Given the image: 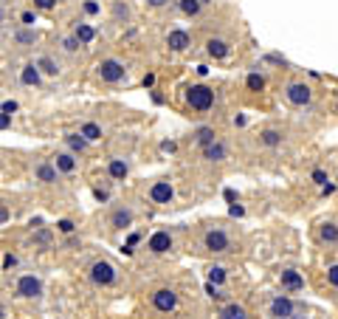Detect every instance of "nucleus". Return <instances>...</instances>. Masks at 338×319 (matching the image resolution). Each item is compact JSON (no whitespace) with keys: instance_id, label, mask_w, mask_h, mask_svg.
<instances>
[{"instance_id":"1","label":"nucleus","mask_w":338,"mask_h":319,"mask_svg":"<svg viewBox=\"0 0 338 319\" xmlns=\"http://www.w3.org/2000/svg\"><path fill=\"white\" fill-rule=\"evenodd\" d=\"M186 102L194 111H209L211 104H214V91L209 85H192L186 91Z\"/></svg>"},{"instance_id":"2","label":"nucleus","mask_w":338,"mask_h":319,"mask_svg":"<svg viewBox=\"0 0 338 319\" xmlns=\"http://www.w3.org/2000/svg\"><path fill=\"white\" fill-rule=\"evenodd\" d=\"M17 297H23V300H37V297L42 294V280L34 274H23L17 280Z\"/></svg>"},{"instance_id":"3","label":"nucleus","mask_w":338,"mask_h":319,"mask_svg":"<svg viewBox=\"0 0 338 319\" xmlns=\"http://www.w3.org/2000/svg\"><path fill=\"white\" fill-rule=\"evenodd\" d=\"M91 280L96 282V285H113L116 282L113 263H107V260H96V263L91 265Z\"/></svg>"},{"instance_id":"4","label":"nucleus","mask_w":338,"mask_h":319,"mask_svg":"<svg viewBox=\"0 0 338 319\" xmlns=\"http://www.w3.org/2000/svg\"><path fill=\"white\" fill-rule=\"evenodd\" d=\"M99 76L104 82H121L127 76V68L119 60H104V62H99Z\"/></svg>"},{"instance_id":"5","label":"nucleus","mask_w":338,"mask_h":319,"mask_svg":"<svg viewBox=\"0 0 338 319\" xmlns=\"http://www.w3.org/2000/svg\"><path fill=\"white\" fill-rule=\"evenodd\" d=\"M285 96H288L290 104H299V108H304V104H310V99H313V91H310L304 82H290L288 91H285Z\"/></svg>"},{"instance_id":"6","label":"nucleus","mask_w":338,"mask_h":319,"mask_svg":"<svg viewBox=\"0 0 338 319\" xmlns=\"http://www.w3.org/2000/svg\"><path fill=\"white\" fill-rule=\"evenodd\" d=\"M152 305H155L158 311H163V313L175 311L178 308V294L172 288H158L155 294H152Z\"/></svg>"},{"instance_id":"7","label":"nucleus","mask_w":338,"mask_h":319,"mask_svg":"<svg viewBox=\"0 0 338 319\" xmlns=\"http://www.w3.org/2000/svg\"><path fill=\"white\" fill-rule=\"evenodd\" d=\"M150 198L155 203H172V198H175V187H172V181H155L150 190Z\"/></svg>"},{"instance_id":"8","label":"nucleus","mask_w":338,"mask_h":319,"mask_svg":"<svg viewBox=\"0 0 338 319\" xmlns=\"http://www.w3.org/2000/svg\"><path fill=\"white\" fill-rule=\"evenodd\" d=\"M206 249H209V252H229L231 249L229 234H226L223 229H211V232L206 234Z\"/></svg>"},{"instance_id":"9","label":"nucleus","mask_w":338,"mask_h":319,"mask_svg":"<svg viewBox=\"0 0 338 319\" xmlns=\"http://www.w3.org/2000/svg\"><path fill=\"white\" fill-rule=\"evenodd\" d=\"M147 246H150V252L163 254V252H169V249H172V234H169V232H155Z\"/></svg>"},{"instance_id":"10","label":"nucleus","mask_w":338,"mask_h":319,"mask_svg":"<svg viewBox=\"0 0 338 319\" xmlns=\"http://www.w3.org/2000/svg\"><path fill=\"white\" fill-rule=\"evenodd\" d=\"M166 45L172 51H186L189 45H192V37H189L186 31L175 29V31H169V37H166Z\"/></svg>"},{"instance_id":"11","label":"nucleus","mask_w":338,"mask_h":319,"mask_svg":"<svg viewBox=\"0 0 338 319\" xmlns=\"http://www.w3.org/2000/svg\"><path fill=\"white\" fill-rule=\"evenodd\" d=\"M282 288L285 291H302L304 288V277L299 274V271H293V269L282 271Z\"/></svg>"},{"instance_id":"12","label":"nucleus","mask_w":338,"mask_h":319,"mask_svg":"<svg viewBox=\"0 0 338 319\" xmlns=\"http://www.w3.org/2000/svg\"><path fill=\"white\" fill-rule=\"evenodd\" d=\"M296 305L288 300V297H276V300L271 302V313L273 316H293Z\"/></svg>"},{"instance_id":"13","label":"nucleus","mask_w":338,"mask_h":319,"mask_svg":"<svg viewBox=\"0 0 338 319\" xmlns=\"http://www.w3.org/2000/svg\"><path fill=\"white\" fill-rule=\"evenodd\" d=\"M203 155H206L209 161H223V158H226V144L214 139L211 144H206V147H203Z\"/></svg>"},{"instance_id":"14","label":"nucleus","mask_w":338,"mask_h":319,"mask_svg":"<svg viewBox=\"0 0 338 319\" xmlns=\"http://www.w3.org/2000/svg\"><path fill=\"white\" fill-rule=\"evenodd\" d=\"M206 51H209L214 60H223L226 54H229V43L226 40H217V37H211L209 43H206Z\"/></svg>"},{"instance_id":"15","label":"nucleus","mask_w":338,"mask_h":319,"mask_svg":"<svg viewBox=\"0 0 338 319\" xmlns=\"http://www.w3.org/2000/svg\"><path fill=\"white\" fill-rule=\"evenodd\" d=\"M57 172H60V170H57V164H40V167H37V178H40L42 184H54Z\"/></svg>"},{"instance_id":"16","label":"nucleus","mask_w":338,"mask_h":319,"mask_svg":"<svg viewBox=\"0 0 338 319\" xmlns=\"http://www.w3.org/2000/svg\"><path fill=\"white\" fill-rule=\"evenodd\" d=\"M113 229H127L130 223H133V212L130 209H119V212H113Z\"/></svg>"},{"instance_id":"17","label":"nucleus","mask_w":338,"mask_h":319,"mask_svg":"<svg viewBox=\"0 0 338 319\" xmlns=\"http://www.w3.org/2000/svg\"><path fill=\"white\" fill-rule=\"evenodd\" d=\"M20 79H23V85H40V71H37L34 62H31V65H25L23 71H20Z\"/></svg>"},{"instance_id":"18","label":"nucleus","mask_w":338,"mask_h":319,"mask_svg":"<svg viewBox=\"0 0 338 319\" xmlns=\"http://www.w3.org/2000/svg\"><path fill=\"white\" fill-rule=\"evenodd\" d=\"M54 164H57V170H60V172H73V170H76V158H73L71 153H60Z\"/></svg>"},{"instance_id":"19","label":"nucleus","mask_w":338,"mask_h":319,"mask_svg":"<svg viewBox=\"0 0 338 319\" xmlns=\"http://www.w3.org/2000/svg\"><path fill=\"white\" fill-rule=\"evenodd\" d=\"M217 139V133H214V127H198L194 130V141H198L200 147H206V144H211V141Z\"/></svg>"},{"instance_id":"20","label":"nucleus","mask_w":338,"mask_h":319,"mask_svg":"<svg viewBox=\"0 0 338 319\" xmlns=\"http://www.w3.org/2000/svg\"><path fill=\"white\" fill-rule=\"evenodd\" d=\"M319 237L324 240V243H335V240H338V226H335V223H321Z\"/></svg>"},{"instance_id":"21","label":"nucleus","mask_w":338,"mask_h":319,"mask_svg":"<svg viewBox=\"0 0 338 319\" xmlns=\"http://www.w3.org/2000/svg\"><path fill=\"white\" fill-rule=\"evenodd\" d=\"M260 141L265 147H276V144H282V133H279V130H265V133L260 136Z\"/></svg>"},{"instance_id":"22","label":"nucleus","mask_w":338,"mask_h":319,"mask_svg":"<svg viewBox=\"0 0 338 319\" xmlns=\"http://www.w3.org/2000/svg\"><path fill=\"white\" fill-rule=\"evenodd\" d=\"M73 37L79 40V43H91L93 37H96V31L91 29V25H84V23H79L76 25V34H73Z\"/></svg>"},{"instance_id":"23","label":"nucleus","mask_w":338,"mask_h":319,"mask_svg":"<svg viewBox=\"0 0 338 319\" xmlns=\"http://www.w3.org/2000/svg\"><path fill=\"white\" fill-rule=\"evenodd\" d=\"M245 85H248V91L260 93V91H265V76H260V74H248Z\"/></svg>"},{"instance_id":"24","label":"nucleus","mask_w":338,"mask_h":319,"mask_svg":"<svg viewBox=\"0 0 338 319\" xmlns=\"http://www.w3.org/2000/svg\"><path fill=\"white\" fill-rule=\"evenodd\" d=\"M82 136H84L88 141H96V139H102V127H99V124H93V122H88V124L82 127Z\"/></svg>"},{"instance_id":"25","label":"nucleus","mask_w":338,"mask_h":319,"mask_svg":"<svg viewBox=\"0 0 338 319\" xmlns=\"http://www.w3.org/2000/svg\"><path fill=\"white\" fill-rule=\"evenodd\" d=\"M110 175L113 178H127V164L121 158H113L110 161Z\"/></svg>"},{"instance_id":"26","label":"nucleus","mask_w":338,"mask_h":319,"mask_svg":"<svg viewBox=\"0 0 338 319\" xmlns=\"http://www.w3.org/2000/svg\"><path fill=\"white\" fill-rule=\"evenodd\" d=\"M65 141H68V147H71V150H76V153H82V150H84V144H88V139H84L82 133H79V136H65Z\"/></svg>"},{"instance_id":"27","label":"nucleus","mask_w":338,"mask_h":319,"mask_svg":"<svg viewBox=\"0 0 338 319\" xmlns=\"http://www.w3.org/2000/svg\"><path fill=\"white\" fill-rule=\"evenodd\" d=\"M220 313H223V316H237V319L248 316V313H245V308H242V305H237V302H231V305H226V308H223V311H220Z\"/></svg>"},{"instance_id":"28","label":"nucleus","mask_w":338,"mask_h":319,"mask_svg":"<svg viewBox=\"0 0 338 319\" xmlns=\"http://www.w3.org/2000/svg\"><path fill=\"white\" fill-rule=\"evenodd\" d=\"M37 68H42V71H45V74H51V76L60 74V68H57V65H54V60H48V57H42V60L37 62Z\"/></svg>"},{"instance_id":"29","label":"nucleus","mask_w":338,"mask_h":319,"mask_svg":"<svg viewBox=\"0 0 338 319\" xmlns=\"http://www.w3.org/2000/svg\"><path fill=\"white\" fill-rule=\"evenodd\" d=\"M223 280H226V269H220V265H211V269H209V282L220 285Z\"/></svg>"},{"instance_id":"30","label":"nucleus","mask_w":338,"mask_h":319,"mask_svg":"<svg viewBox=\"0 0 338 319\" xmlns=\"http://www.w3.org/2000/svg\"><path fill=\"white\" fill-rule=\"evenodd\" d=\"M200 3H203V0H181L183 14H198L200 12Z\"/></svg>"},{"instance_id":"31","label":"nucleus","mask_w":338,"mask_h":319,"mask_svg":"<svg viewBox=\"0 0 338 319\" xmlns=\"http://www.w3.org/2000/svg\"><path fill=\"white\" fill-rule=\"evenodd\" d=\"M14 37H17V43H34V31H17V34H14Z\"/></svg>"},{"instance_id":"32","label":"nucleus","mask_w":338,"mask_h":319,"mask_svg":"<svg viewBox=\"0 0 338 319\" xmlns=\"http://www.w3.org/2000/svg\"><path fill=\"white\" fill-rule=\"evenodd\" d=\"M327 280H330V285L338 288V265H330V269H327Z\"/></svg>"},{"instance_id":"33","label":"nucleus","mask_w":338,"mask_h":319,"mask_svg":"<svg viewBox=\"0 0 338 319\" xmlns=\"http://www.w3.org/2000/svg\"><path fill=\"white\" fill-rule=\"evenodd\" d=\"M62 45H65V51H76V48H79V40H76V37H68Z\"/></svg>"},{"instance_id":"34","label":"nucleus","mask_w":338,"mask_h":319,"mask_svg":"<svg viewBox=\"0 0 338 319\" xmlns=\"http://www.w3.org/2000/svg\"><path fill=\"white\" fill-rule=\"evenodd\" d=\"M54 3H57V0H34L37 9H54Z\"/></svg>"},{"instance_id":"35","label":"nucleus","mask_w":338,"mask_h":319,"mask_svg":"<svg viewBox=\"0 0 338 319\" xmlns=\"http://www.w3.org/2000/svg\"><path fill=\"white\" fill-rule=\"evenodd\" d=\"M57 226H60V232H65V234H71V232H73V223H71V221H60Z\"/></svg>"},{"instance_id":"36","label":"nucleus","mask_w":338,"mask_h":319,"mask_svg":"<svg viewBox=\"0 0 338 319\" xmlns=\"http://www.w3.org/2000/svg\"><path fill=\"white\" fill-rule=\"evenodd\" d=\"M206 291H209V297H211V300H220V297H223L217 288H214V282H209V285H206Z\"/></svg>"},{"instance_id":"37","label":"nucleus","mask_w":338,"mask_h":319,"mask_svg":"<svg viewBox=\"0 0 338 319\" xmlns=\"http://www.w3.org/2000/svg\"><path fill=\"white\" fill-rule=\"evenodd\" d=\"M313 181H316V184H327V175H324L321 170H316V172H313Z\"/></svg>"},{"instance_id":"38","label":"nucleus","mask_w":338,"mask_h":319,"mask_svg":"<svg viewBox=\"0 0 338 319\" xmlns=\"http://www.w3.org/2000/svg\"><path fill=\"white\" fill-rule=\"evenodd\" d=\"M12 124V113H0V127H9Z\"/></svg>"},{"instance_id":"39","label":"nucleus","mask_w":338,"mask_h":319,"mask_svg":"<svg viewBox=\"0 0 338 319\" xmlns=\"http://www.w3.org/2000/svg\"><path fill=\"white\" fill-rule=\"evenodd\" d=\"M14 111H17V102H6V104H3V113H14Z\"/></svg>"},{"instance_id":"40","label":"nucleus","mask_w":338,"mask_h":319,"mask_svg":"<svg viewBox=\"0 0 338 319\" xmlns=\"http://www.w3.org/2000/svg\"><path fill=\"white\" fill-rule=\"evenodd\" d=\"M152 9H161V6H166V0H147Z\"/></svg>"},{"instance_id":"41","label":"nucleus","mask_w":338,"mask_h":319,"mask_svg":"<svg viewBox=\"0 0 338 319\" xmlns=\"http://www.w3.org/2000/svg\"><path fill=\"white\" fill-rule=\"evenodd\" d=\"M23 23H25V25H34V14L25 12V14H23Z\"/></svg>"},{"instance_id":"42","label":"nucleus","mask_w":338,"mask_h":319,"mask_svg":"<svg viewBox=\"0 0 338 319\" xmlns=\"http://www.w3.org/2000/svg\"><path fill=\"white\" fill-rule=\"evenodd\" d=\"M6 221H9V209L0 206V223H6Z\"/></svg>"},{"instance_id":"43","label":"nucleus","mask_w":338,"mask_h":319,"mask_svg":"<svg viewBox=\"0 0 338 319\" xmlns=\"http://www.w3.org/2000/svg\"><path fill=\"white\" fill-rule=\"evenodd\" d=\"M152 85H155V76L147 74V76H144V88H152Z\"/></svg>"},{"instance_id":"44","label":"nucleus","mask_w":338,"mask_h":319,"mask_svg":"<svg viewBox=\"0 0 338 319\" xmlns=\"http://www.w3.org/2000/svg\"><path fill=\"white\" fill-rule=\"evenodd\" d=\"M161 147H163V150H166V153H172V150H175V141H163Z\"/></svg>"},{"instance_id":"45","label":"nucleus","mask_w":338,"mask_h":319,"mask_svg":"<svg viewBox=\"0 0 338 319\" xmlns=\"http://www.w3.org/2000/svg\"><path fill=\"white\" fill-rule=\"evenodd\" d=\"M84 12H91V14H96V12H99V6H96V3H88V6H84Z\"/></svg>"},{"instance_id":"46","label":"nucleus","mask_w":338,"mask_h":319,"mask_svg":"<svg viewBox=\"0 0 338 319\" xmlns=\"http://www.w3.org/2000/svg\"><path fill=\"white\" fill-rule=\"evenodd\" d=\"M0 316H3V308H0Z\"/></svg>"}]
</instances>
